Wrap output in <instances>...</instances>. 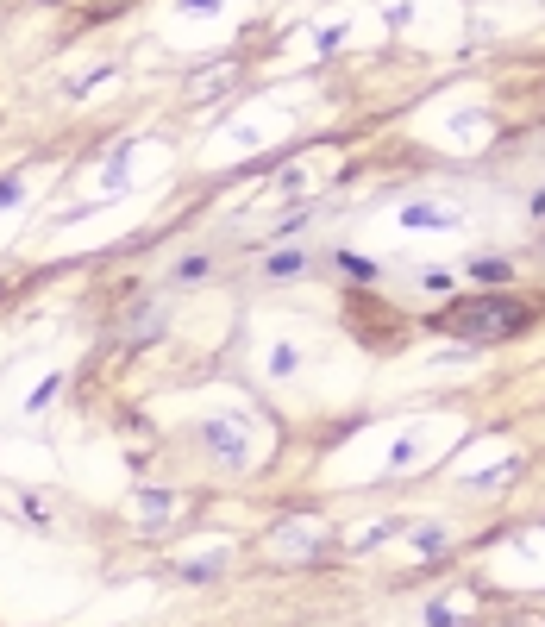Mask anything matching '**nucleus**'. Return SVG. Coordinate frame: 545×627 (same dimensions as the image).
Wrapping results in <instances>:
<instances>
[{"instance_id": "obj_6", "label": "nucleus", "mask_w": 545, "mask_h": 627, "mask_svg": "<svg viewBox=\"0 0 545 627\" xmlns=\"http://www.w3.org/2000/svg\"><path fill=\"white\" fill-rule=\"evenodd\" d=\"M470 276H477V283H508V276H514V264L508 258H470Z\"/></svg>"}, {"instance_id": "obj_14", "label": "nucleus", "mask_w": 545, "mask_h": 627, "mask_svg": "<svg viewBox=\"0 0 545 627\" xmlns=\"http://www.w3.org/2000/svg\"><path fill=\"white\" fill-rule=\"evenodd\" d=\"M508 627H545V615H533V609H520V615H508Z\"/></svg>"}, {"instance_id": "obj_18", "label": "nucleus", "mask_w": 545, "mask_h": 627, "mask_svg": "<svg viewBox=\"0 0 545 627\" xmlns=\"http://www.w3.org/2000/svg\"><path fill=\"white\" fill-rule=\"evenodd\" d=\"M38 7H57V0H38Z\"/></svg>"}, {"instance_id": "obj_3", "label": "nucleus", "mask_w": 545, "mask_h": 627, "mask_svg": "<svg viewBox=\"0 0 545 627\" xmlns=\"http://www.w3.org/2000/svg\"><path fill=\"white\" fill-rule=\"evenodd\" d=\"M163 333H170V308H157V301L132 308V314H126V327H120L126 345H151V339H163Z\"/></svg>"}, {"instance_id": "obj_7", "label": "nucleus", "mask_w": 545, "mask_h": 627, "mask_svg": "<svg viewBox=\"0 0 545 627\" xmlns=\"http://www.w3.org/2000/svg\"><path fill=\"white\" fill-rule=\"evenodd\" d=\"M339 276H345V283H376V264L358 258V251H339Z\"/></svg>"}, {"instance_id": "obj_10", "label": "nucleus", "mask_w": 545, "mask_h": 627, "mask_svg": "<svg viewBox=\"0 0 545 627\" xmlns=\"http://www.w3.org/2000/svg\"><path fill=\"white\" fill-rule=\"evenodd\" d=\"M464 615H452V602H433V609H426V627H458Z\"/></svg>"}, {"instance_id": "obj_2", "label": "nucleus", "mask_w": 545, "mask_h": 627, "mask_svg": "<svg viewBox=\"0 0 545 627\" xmlns=\"http://www.w3.org/2000/svg\"><path fill=\"white\" fill-rule=\"evenodd\" d=\"M201 446L220 458V464H232V471H239V464L251 458L245 452V433H239V421H201Z\"/></svg>"}, {"instance_id": "obj_12", "label": "nucleus", "mask_w": 545, "mask_h": 627, "mask_svg": "<svg viewBox=\"0 0 545 627\" xmlns=\"http://www.w3.org/2000/svg\"><path fill=\"white\" fill-rule=\"evenodd\" d=\"M414 546H420V552H445V533H439V527H420Z\"/></svg>"}, {"instance_id": "obj_16", "label": "nucleus", "mask_w": 545, "mask_h": 627, "mask_svg": "<svg viewBox=\"0 0 545 627\" xmlns=\"http://www.w3.org/2000/svg\"><path fill=\"white\" fill-rule=\"evenodd\" d=\"M188 13H220V0H182Z\"/></svg>"}, {"instance_id": "obj_13", "label": "nucleus", "mask_w": 545, "mask_h": 627, "mask_svg": "<svg viewBox=\"0 0 545 627\" xmlns=\"http://www.w3.org/2000/svg\"><path fill=\"white\" fill-rule=\"evenodd\" d=\"M57 389H63V377H51V383H38V389H32V408H44V402H51V396H57Z\"/></svg>"}, {"instance_id": "obj_8", "label": "nucleus", "mask_w": 545, "mask_h": 627, "mask_svg": "<svg viewBox=\"0 0 545 627\" xmlns=\"http://www.w3.org/2000/svg\"><path fill=\"white\" fill-rule=\"evenodd\" d=\"M170 490H145V496H138V515H145V521H163V515H170Z\"/></svg>"}, {"instance_id": "obj_9", "label": "nucleus", "mask_w": 545, "mask_h": 627, "mask_svg": "<svg viewBox=\"0 0 545 627\" xmlns=\"http://www.w3.org/2000/svg\"><path fill=\"white\" fill-rule=\"evenodd\" d=\"M207 270H213L207 258H182V264H176V276H182V283H207Z\"/></svg>"}, {"instance_id": "obj_17", "label": "nucleus", "mask_w": 545, "mask_h": 627, "mask_svg": "<svg viewBox=\"0 0 545 627\" xmlns=\"http://www.w3.org/2000/svg\"><path fill=\"white\" fill-rule=\"evenodd\" d=\"M533 220H545V189H539V195H533Z\"/></svg>"}, {"instance_id": "obj_11", "label": "nucleus", "mask_w": 545, "mask_h": 627, "mask_svg": "<svg viewBox=\"0 0 545 627\" xmlns=\"http://www.w3.org/2000/svg\"><path fill=\"white\" fill-rule=\"evenodd\" d=\"M270 370H276V377H289V370H295V345H276V352H270Z\"/></svg>"}, {"instance_id": "obj_1", "label": "nucleus", "mask_w": 545, "mask_h": 627, "mask_svg": "<svg viewBox=\"0 0 545 627\" xmlns=\"http://www.w3.org/2000/svg\"><path fill=\"white\" fill-rule=\"evenodd\" d=\"M527 327H533V308H527V301H514V295H502V289L452 295L433 314V333H452V339H470V345H495V339H514Z\"/></svg>"}, {"instance_id": "obj_5", "label": "nucleus", "mask_w": 545, "mask_h": 627, "mask_svg": "<svg viewBox=\"0 0 545 627\" xmlns=\"http://www.w3.org/2000/svg\"><path fill=\"white\" fill-rule=\"evenodd\" d=\"M307 270V258H301V251H276V258L264 264V276H270V283H289V276H301Z\"/></svg>"}, {"instance_id": "obj_15", "label": "nucleus", "mask_w": 545, "mask_h": 627, "mask_svg": "<svg viewBox=\"0 0 545 627\" xmlns=\"http://www.w3.org/2000/svg\"><path fill=\"white\" fill-rule=\"evenodd\" d=\"M19 201V176H7V182H0V207H13Z\"/></svg>"}, {"instance_id": "obj_4", "label": "nucleus", "mask_w": 545, "mask_h": 627, "mask_svg": "<svg viewBox=\"0 0 545 627\" xmlns=\"http://www.w3.org/2000/svg\"><path fill=\"white\" fill-rule=\"evenodd\" d=\"M401 226H420V232H452V226H458V214H445V207H408V214H401Z\"/></svg>"}]
</instances>
